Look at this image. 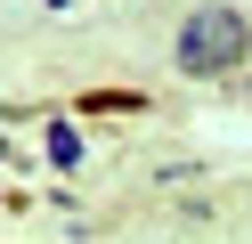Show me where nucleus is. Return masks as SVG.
I'll return each instance as SVG.
<instances>
[{"label":"nucleus","instance_id":"obj_1","mask_svg":"<svg viewBox=\"0 0 252 244\" xmlns=\"http://www.w3.org/2000/svg\"><path fill=\"white\" fill-rule=\"evenodd\" d=\"M236 57H244V16L236 8L187 16V33H179V65L187 73H212V65H236Z\"/></svg>","mask_w":252,"mask_h":244}]
</instances>
